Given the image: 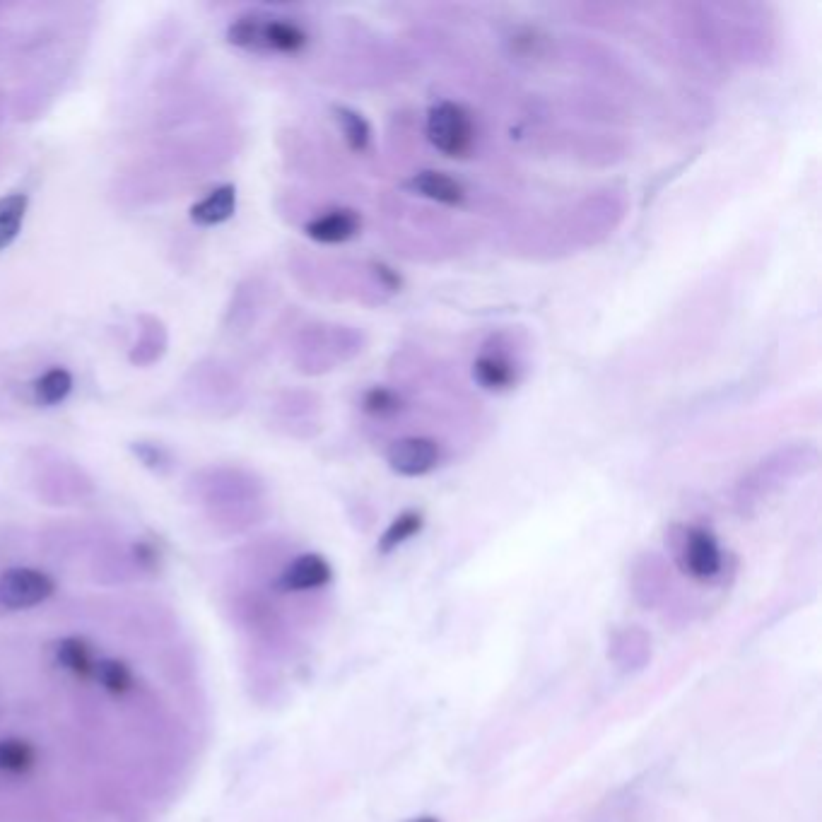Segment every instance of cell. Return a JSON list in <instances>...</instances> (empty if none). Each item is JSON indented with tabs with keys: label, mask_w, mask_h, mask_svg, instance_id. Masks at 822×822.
I'll return each mask as SVG.
<instances>
[{
	"label": "cell",
	"mask_w": 822,
	"mask_h": 822,
	"mask_svg": "<svg viewBox=\"0 0 822 822\" xmlns=\"http://www.w3.org/2000/svg\"><path fill=\"white\" fill-rule=\"evenodd\" d=\"M427 140L446 157H468L475 148L471 111L456 102H437L427 114Z\"/></svg>",
	"instance_id": "1"
},
{
	"label": "cell",
	"mask_w": 822,
	"mask_h": 822,
	"mask_svg": "<svg viewBox=\"0 0 822 822\" xmlns=\"http://www.w3.org/2000/svg\"><path fill=\"white\" fill-rule=\"evenodd\" d=\"M56 591V581L34 567H13L0 574V606L10 610H27L49 601Z\"/></svg>",
	"instance_id": "2"
},
{
	"label": "cell",
	"mask_w": 822,
	"mask_h": 822,
	"mask_svg": "<svg viewBox=\"0 0 822 822\" xmlns=\"http://www.w3.org/2000/svg\"><path fill=\"white\" fill-rule=\"evenodd\" d=\"M675 555H678V565L683 567V572L700 581L719 577L721 565H724L719 543L707 528H685Z\"/></svg>",
	"instance_id": "3"
},
{
	"label": "cell",
	"mask_w": 822,
	"mask_h": 822,
	"mask_svg": "<svg viewBox=\"0 0 822 822\" xmlns=\"http://www.w3.org/2000/svg\"><path fill=\"white\" fill-rule=\"evenodd\" d=\"M386 461L393 473L403 475V478H420L439 466L442 446L427 437H405L389 446Z\"/></svg>",
	"instance_id": "4"
},
{
	"label": "cell",
	"mask_w": 822,
	"mask_h": 822,
	"mask_svg": "<svg viewBox=\"0 0 822 822\" xmlns=\"http://www.w3.org/2000/svg\"><path fill=\"white\" fill-rule=\"evenodd\" d=\"M651 798V784L647 782H632L615 791L613 796L606 798L596 813L591 815L589 822H639L642 818L647 801Z\"/></svg>",
	"instance_id": "5"
},
{
	"label": "cell",
	"mask_w": 822,
	"mask_h": 822,
	"mask_svg": "<svg viewBox=\"0 0 822 822\" xmlns=\"http://www.w3.org/2000/svg\"><path fill=\"white\" fill-rule=\"evenodd\" d=\"M331 577H333L331 565H328L324 557L316 553H307V555L295 557V560L283 569V574H280V579H278V586L283 591H292V593L314 591V589H324L328 581H331Z\"/></svg>",
	"instance_id": "6"
},
{
	"label": "cell",
	"mask_w": 822,
	"mask_h": 822,
	"mask_svg": "<svg viewBox=\"0 0 822 822\" xmlns=\"http://www.w3.org/2000/svg\"><path fill=\"white\" fill-rule=\"evenodd\" d=\"M360 227L362 220L355 210L336 208L314 217V220L304 227V232H307L309 239H314V242L319 244H343L350 242L352 237H357Z\"/></svg>",
	"instance_id": "7"
},
{
	"label": "cell",
	"mask_w": 822,
	"mask_h": 822,
	"mask_svg": "<svg viewBox=\"0 0 822 822\" xmlns=\"http://www.w3.org/2000/svg\"><path fill=\"white\" fill-rule=\"evenodd\" d=\"M403 186L410 193H415V196H422L427 201L442 205H461L466 201V189H463L459 181L444 172H434V169L413 174Z\"/></svg>",
	"instance_id": "8"
},
{
	"label": "cell",
	"mask_w": 822,
	"mask_h": 822,
	"mask_svg": "<svg viewBox=\"0 0 822 822\" xmlns=\"http://www.w3.org/2000/svg\"><path fill=\"white\" fill-rule=\"evenodd\" d=\"M473 379L483 386L485 391H507L516 384V364L512 357L499 350H485L478 360L473 362Z\"/></svg>",
	"instance_id": "9"
},
{
	"label": "cell",
	"mask_w": 822,
	"mask_h": 822,
	"mask_svg": "<svg viewBox=\"0 0 822 822\" xmlns=\"http://www.w3.org/2000/svg\"><path fill=\"white\" fill-rule=\"evenodd\" d=\"M237 210V189L232 184L217 186L215 191H210L203 201H198L191 208V220L196 222L198 227H215L227 222Z\"/></svg>",
	"instance_id": "10"
},
{
	"label": "cell",
	"mask_w": 822,
	"mask_h": 822,
	"mask_svg": "<svg viewBox=\"0 0 822 822\" xmlns=\"http://www.w3.org/2000/svg\"><path fill=\"white\" fill-rule=\"evenodd\" d=\"M56 661L58 666L66 668L68 673H73L75 678L80 680H92L95 678V666H97V656L95 649L90 647V642L82 637H63L61 642H56Z\"/></svg>",
	"instance_id": "11"
},
{
	"label": "cell",
	"mask_w": 822,
	"mask_h": 822,
	"mask_svg": "<svg viewBox=\"0 0 822 822\" xmlns=\"http://www.w3.org/2000/svg\"><path fill=\"white\" fill-rule=\"evenodd\" d=\"M307 32L297 22L283 20V17H270L263 20V51H275V54H299L307 46Z\"/></svg>",
	"instance_id": "12"
},
{
	"label": "cell",
	"mask_w": 822,
	"mask_h": 822,
	"mask_svg": "<svg viewBox=\"0 0 822 822\" xmlns=\"http://www.w3.org/2000/svg\"><path fill=\"white\" fill-rule=\"evenodd\" d=\"M29 208L27 193H8L0 198V251L8 249L22 230Z\"/></svg>",
	"instance_id": "13"
},
{
	"label": "cell",
	"mask_w": 822,
	"mask_h": 822,
	"mask_svg": "<svg viewBox=\"0 0 822 822\" xmlns=\"http://www.w3.org/2000/svg\"><path fill=\"white\" fill-rule=\"evenodd\" d=\"M333 119H336L340 133H343L345 143L352 152H364L372 143V128L360 111L350 109V107H340L336 104L333 107Z\"/></svg>",
	"instance_id": "14"
},
{
	"label": "cell",
	"mask_w": 822,
	"mask_h": 822,
	"mask_svg": "<svg viewBox=\"0 0 822 822\" xmlns=\"http://www.w3.org/2000/svg\"><path fill=\"white\" fill-rule=\"evenodd\" d=\"M73 391V374L66 367L46 369L41 377L34 381V398L41 405H58L63 403Z\"/></svg>",
	"instance_id": "15"
},
{
	"label": "cell",
	"mask_w": 822,
	"mask_h": 822,
	"mask_svg": "<svg viewBox=\"0 0 822 822\" xmlns=\"http://www.w3.org/2000/svg\"><path fill=\"white\" fill-rule=\"evenodd\" d=\"M37 765V750L22 738H0V772L27 774Z\"/></svg>",
	"instance_id": "16"
},
{
	"label": "cell",
	"mask_w": 822,
	"mask_h": 822,
	"mask_svg": "<svg viewBox=\"0 0 822 822\" xmlns=\"http://www.w3.org/2000/svg\"><path fill=\"white\" fill-rule=\"evenodd\" d=\"M92 680H97L111 695H126L135 685L133 671L119 659H99L95 666V678Z\"/></svg>",
	"instance_id": "17"
},
{
	"label": "cell",
	"mask_w": 822,
	"mask_h": 822,
	"mask_svg": "<svg viewBox=\"0 0 822 822\" xmlns=\"http://www.w3.org/2000/svg\"><path fill=\"white\" fill-rule=\"evenodd\" d=\"M422 519L420 512H403L398 519L391 521V526L386 528L384 536L379 540V550L381 553H391V550L401 548L403 543H408L410 538H415L422 531Z\"/></svg>",
	"instance_id": "18"
},
{
	"label": "cell",
	"mask_w": 822,
	"mask_h": 822,
	"mask_svg": "<svg viewBox=\"0 0 822 822\" xmlns=\"http://www.w3.org/2000/svg\"><path fill=\"white\" fill-rule=\"evenodd\" d=\"M227 41L237 49L263 54V17L244 15L227 27Z\"/></svg>",
	"instance_id": "19"
},
{
	"label": "cell",
	"mask_w": 822,
	"mask_h": 822,
	"mask_svg": "<svg viewBox=\"0 0 822 822\" xmlns=\"http://www.w3.org/2000/svg\"><path fill=\"white\" fill-rule=\"evenodd\" d=\"M403 408L401 396L396 391L386 389V386H374V389L364 391L362 396V410L374 418H391Z\"/></svg>",
	"instance_id": "20"
},
{
	"label": "cell",
	"mask_w": 822,
	"mask_h": 822,
	"mask_svg": "<svg viewBox=\"0 0 822 822\" xmlns=\"http://www.w3.org/2000/svg\"><path fill=\"white\" fill-rule=\"evenodd\" d=\"M639 637H642V632L630 630L622 634L618 642H615V656H620L618 661L622 663V666H642L644 659H647L649 649H634V647H642V644H649L647 637L637 644Z\"/></svg>",
	"instance_id": "21"
},
{
	"label": "cell",
	"mask_w": 822,
	"mask_h": 822,
	"mask_svg": "<svg viewBox=\"0 0 822 822\" xmlns=\"http://www.w3.org/2000/svg\"><path fill=\"white\" fill-rule=\"evenodd\" d=\"M133 451H135V456L145 463V466L155 468V471H160L162 466H167L169 463L167 454H164L160 446H155V444H133Z\"/></svg>",
	"instance_id": "22"
},
{
	"label": "cell",
	"mask_w": 822,
	"mask_h": 822,
	"mask_svg": "<svg viewBox=\"0 0 822 822\" xmlns=\"http://www.w3.org/2000/svg\"><path fill=\"white\" fill-rule=\"evenodd\" d=\"M374 270H377V275L381 278V283L389 287L391 292H396L398 287H401V278H398L396 273L389 266H384V263H374Z\"/></svg>",
	"instance_id": "23"
},
{
	"label": "cell",
	"mask_w": 822,
	"mask_h": 822,
	"mask_svg": "<svg viewBox=\"0 0 822 822\" xmlns=\"http://www.w3.org/2000/svg\"><path fill=\"white\" fill-rule=\"evenodd\" d=\"M415 822H437V820H432V818H422V820H415Z\"/></svg>",
	"instance_id": "24"
}]
</instances>
